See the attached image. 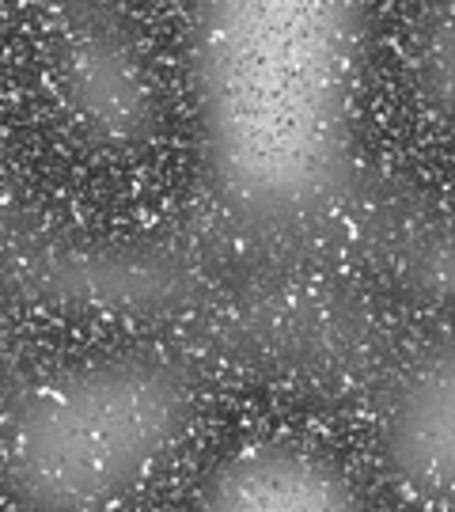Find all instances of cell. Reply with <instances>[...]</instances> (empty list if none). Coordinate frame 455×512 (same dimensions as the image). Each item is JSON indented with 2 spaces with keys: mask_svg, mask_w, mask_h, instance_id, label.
<instances>
[{
  "mask_svg": "<svg viewBox=\"0 0 455 512\" xmlns=\"http://www.w3.org/2000/svg\"><path fill=\"white\" fill-rule=\"evenodd\" d=\"M201 156L243 220L300 224L349 183L364 12L334 0L201 4L186 27Z\"/></svg>",
  "mask_w": 455,
  "mask_h": 512,
  "instance_id": "6da1fadb",
  "label": "cell"
},
{
  "mask_svg": "<svg viewBox=\"0 0 455 512\" xmlns=\"http://www.w3.org/2000/svg\"><path fill=\"white\" fill-rule=\"evenodd\" d=\"M194 512H364L353 478L300 440H251L205 478Z\"/></svg>",
  "mask_w": 455,
  "mask_h": 512,
  "instance_id": "277c9868",
  "label": "cell"
},
{
  "mask_svg": "<svg viewBox=\"0 0 455 512\" xmlns=\"http://www.w3.org/2000/svg\"><path fill=\"white\" fill-rule=\"evenodd\" d=\"M452 418V349L437 346L402 376L387 418L391 471L421 505L444 509L452 494Z\"/></svg>",
  "mask_w": 455,
  "mask_h": 512,
  "instance_id": "5b68a950",
  "label": "cell"
},
{
  "mask_svg": "<svg viewBox=\"0 0 455 512\" xmlns=\"http://www.w3.org/2000/svg\"><path fill=\"white\" fill-rule=\"evenodd\" d=\"M46 88L57 114L95 148H141L160 88L141 42L107 12H61L46 38Z\"/></svg>",
  "mask_w": 455,
  "mask_h": 512,
  "instance_id": "3957f363",
  "label": "cell"
},
{
  "mask_svg": "<svg viewBox=\"0 0 455 512\" xmlns=\"http://www.w3.org/2000/svg\"><path fill=\"white\" fill-rule=\"evenodd\" d=\"M194 387L156 357L42 376L0 425V478L23 512H118L190 437Z\"/></svg>",
  "mask_w": 455,
  "mask_h": 512,
  "instance_id": "7a4b0ae2",
  "label": "cell"
}]
</instances>
